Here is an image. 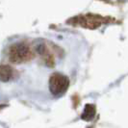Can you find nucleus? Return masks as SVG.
<instances>
[{
	"mask_svg": "<svg viewBox=\"0 0 128 128\" xmlns=\"http://www.w3.org/2000/svg\"><path fill=\"white\" fill-rule=\"evenodd\" d=\"M32 51L30 46L25 42H18L13 44L9 49V59L11 62L20 64L30 60Z\"/></svg>",
	"mask_w": 128,
	"mask_h": 128,
	"instance_id": "nucleus-1",
	"label": "nucleus"
},
{
	"mask_svg": "<svg viewBox=\"0 0 128 128\" xmlns=\"http://www.w3.org/2000/svg\"><path fill=\"white\" fill-rule=\"evenodd\" d=\"M70 85L68 78L59 72L53 73L49 79V90L54 96H61L64 94Z\"/></svg>",
	"mask_w": 128,
	"mask_h": 128,
	"instance_id": "nucleus-2",
	"label": "nucleus"
},
{
	"mask_svg": "<svg viewBox=\"0 0 128 128\" xmlns=\"http://www.w3.org/2000/svg\"><path fill=\"white\" fill-rule=\"evenodd\" d=\"M14 73V71L10 66H5V64L1 66V79L3 82H8L11 79H13Z\"/></svg>",
	"mask_w": 128,
	"mask_h": 128,
	"instance_id": "nucleus-3",
	"label": "nucleus"
},
{
	"mask_svg": "<svg viewBox=\"0 0 128 128\" xmlns=\"http://www.w3.org/2000/svg\"><path fill=\"white\" fill-rule=\"evenodd\" d=\"M96 114V109L92 105H87L84 109V113L82 115V118L85 120H90Z\"/></svg>",
	"mask_w": 128,
	"mask_h": 128,
	"instance_id": "nucleus-4",
	"label": "nucleus"
}]
</instances>
